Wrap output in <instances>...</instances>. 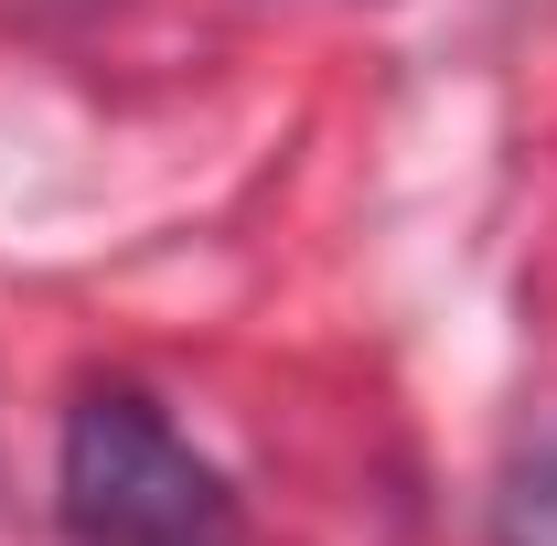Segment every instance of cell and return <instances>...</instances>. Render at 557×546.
Segmentation results:
<instances>
[{"label":"cell","instance_id":"obj_2","mask_svg":"<svg viewBox=\"0 0 557 546\" xmlns=\"http://www.w3.org/2000/svg\"><path fill=\"white\" fill-rule=\"evenodd\" d=\"M493 546H557V429L536 450H515V472L493 493Z\"/></svg>","mask_w":557,"mask_h":546},{"label":"cell","instance_id":"obj_1","mask_svg":"<svg viewBox=\"0 0 557 546\" xmlns=\"http://www.w3.org/2000/svg\"><path fill=\"white\" fill-rule=\"evenodd\" d=\"M54 514L75 546H225V482L129 386H86L54 450Z\"/></svg>","mask_w":557,"mask_h":546}]
</instances>
